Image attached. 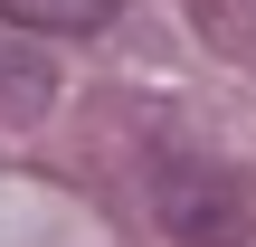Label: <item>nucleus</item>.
<instances>
[{
    "instance_id": "obj_1",
    "label": "nucleus",
    "mask_w": 256,
    "mask_h": 247,
    "mask_svg": "<svg viewBox=\"0 0 256 247\" xmlns=\"http://www.w3.org/2000/svg\"><path fill=\"white\" fill-rule=\"evenodd\" d=\"M152 219L171 228L180 247H247L256 200L238 171H209V162H162L152 171Z\"/></svg>"
},
{
    "instance_id": "obj_2",
    "label": "nucleus",
    "mask_w": 256,
    "mask_h": 247,
    "mask_svg": "<svg viewBox=\"0 0 256 247\" xmlns=\"http://www.w3.org/2000/svg\"><path fill=\"white\" fill-rule=\"evenodd\" d=\"M57 95V67H48V48L28 38V29H0V114H38Z\"/></svg>"
},
{
    "instance_id": "obj_3",
    "label": "nucleus",
    "mask_w": 256,
    "mask_h": 247,
    "mask_svg": "<svg viewBox=\"0 0 256 247\" xmlns=\"http://www.w3.org/2000/svg\"><path fill=\"white\" fill-rule=\"evenodd\" d=\"M0 19L28 29V38H95V29L124 19V0H0Z\"/></svg>"
}]
</instances>
